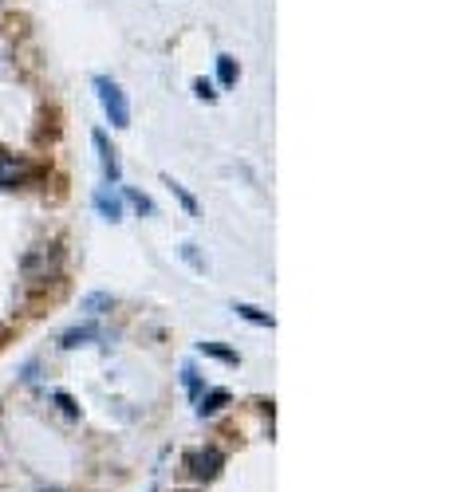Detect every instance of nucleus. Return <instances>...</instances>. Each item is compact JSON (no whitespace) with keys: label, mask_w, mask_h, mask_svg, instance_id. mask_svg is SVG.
Masks as SVG:
<instances>
[{"label":"nucleus","mask_w":473,"mask_h":492,"mask_svg":"<svg viewBox=\"0 0 473 492\" xmlns=\"http://www.w3.org/2000/svg\"><path fill=\"white\" fill-rule=\"evenodd\" d=\"M166 190H170V193H174V197H178V201H181V205H186V213H190V217H198V201H193V197L186 193V185H178L174 178H166Z\"/></svg>","instance_id":"nucleus-9"},{"label":"nucleus","mask_w":473,"mask_h":492,"mask_svg":"<svg viewBox=\"0 0 473 492\" xmlns=\"http://www.w3.org/2000/svg\"><path fill=\"white\" fill-rule=\"evenodd\" d=\"M181 382H186L190 394H198V370H193V367H181Z\"/></svg>","instance_id":"nucleus-16"},{"label":"nucleus","mask_w":473,"mask_h":492,"mask_svg":"<svg viewBox=\"0 0 473 492\" xmlns=\"http://www.w3.org/2000/svg\"><path fill=\"white\" fill-rule=\"evenodd\" d=\"M91 339H99V327H95V323H83V327H71V331L63 335L60 343L71 351V347H83V343H91Z\"/></svg>","instance_id":"nucleus-7"},{"label":"nucleus","mask_w":473,"mask_h":492,"mask_svg":"<svg viewBox=\"0 0 473 492\" xmlns=\"http://www.w3.org/2000/svg\"><path fill=\"white\" fill-rule=\"evenodd\" d=\"M60 248L56 245H40L32 248V253L24 256V276L28 280H48V276H60Z\"/></svg>","instance_id":"nucleus-2"},{"label":"nucleus","mask_w":473,"mask_h":492,"mask_svg":"<svg viewBox=\"0 0 473 492\" xmlns=\"http://www.w3.org/2000/svg\"><path fill=\"white\" fill-rule=\"evenodd\" d=\"M221 465H225V457L218 450H201V453H190V473L198 477V480H213L221 473Z\"/></svg>","instance_id":"nucleus-4"},{"label":"nucleus","mask_w":473,"mask_h":492,"mask_svg":"<svg viewBox=\"0 0 473 492\" xmlns=\"http://www.w3.org/2000/svg\"><path fill=\"white\" fill-rule=\"evenodd\" d=\"M218 79H221V87H233L236 83V60L233 56H221L218 60Z\"/></svg>","instance_id":"nucleus-10"},{"label":"nucleus","mask_w":473,"mask_h":492,"mask_svg":"<svg viewBox=\"0 0 473 492\" xmlns=\"http://www.w3.org/2000/svg\"><path fill=\"white\" fill-rule=\"evenodd\" d=\"M221 406H229V390H209L206 398H201L198 413H201V418H209V413H218Z\"/></svg>","instance_id":"nucleus-8"},{"label":"nucleus","mask_w":473,"mask_h":492,"mask_svg":"<svg viewBox=\"0 0 473 492\" xmlns=\"http://www.w3.org/2000/svg\"><path fill=\"white\" fill-rule=\"evenodd\" d=\"M56 402H60V406H63V410H68V413H71V418H75V413H79V410H75V402L68 398V394H56Z\"/></svg>","instance_id":"nucleus-17"},{"label":"nucleus","mask_w":473,"mask_h":492,"mask_svg":"<svg viewBox=\"0 0 473 492\" xmlns=\"http://www.w3.org/2000/svg\"><path fill=\"white\" fill-rule=\"evenodd\" d=\"M91 142H95V150H99V166H103V178L115 185L118 178H123V166H118V154H115V146H111V142H107V135H103V130H95V135H91Z\"/></svg>","instance_id":"nucleus-3"},{"label":"nucleus","mask_w":473,"mask_h":492,"mask_svg":"<svg viewBox=\"0 0 473 492\" xmlns=\"http://www.w3.org/2000/svg\"><path fill=\"white\" fill-rule=\"evenodd\" d=\"M95 91H99V103H103L107 118H111V126H118V130L131 126V103H126L123 87L115 79H107V75H95Z\"/></svg>","instance_id":"nucleus-1"},{"label":"nucleus","mask_w":473,"mask_h":492,"mask_svg":"<svg viewBox=\"0 0 473 492\" xmlns=\"http://www.w3.org/2000/svg\"><path fill=\"white\" fill-rule=\"evenodd\" d=\"M241 320H249V323H261V327H273V315H264V311H256V308H249V303H236L233 308Z\"/></svg>","instance_id":"nucleus-11"},{"label":"nucleus","mask_w":473,"mask_h":492,"mask_svg":"<svg viewBox=\"0 0 473 492\" xmlns=\"http://www.w3.org/2000/svg\"><path fill=\"white\" fill-rule=\"evenodd\" d=\"M126 201H131L138 213H154V201H150L146 193H138V190H126Z\"/></svg>","instance_id":"nucleus-12"},{"label":"nucleus","mask_w":473,"mask_h":492,"mask_svg":"<svg viewBox=\"0 0 473 492\" xmlns=\"http://www.w3.org/2000/svg\"><path fill=\"white\" fill-rule=\"evenodd\" d=\"M111 303H115V300H111V295H103V292H99V295H88V300H83V308H88V311H95V315H99V308H111Z\"/></svg>","instance_id":"nucleus-14"},{"label":"nucleus","mask_w":473,"mask_h":492,"mask_svg":"<svg viewBox=\"0 0 473 492\" xmlns=\"http://www.w3.org/2000/svg\"><path fill=\"white\" fill-rule=\"evenodd\" d=\"M95 209H99L111 225H115V221H123V201H118V197H115L111 190H99V193H95Z\"/></svg>","instance_id":"nucleus-5"},{"label":"nucleus","mask_w":473,"mask_h":492,"mask_svg":"<svg viewBox=\"0 0 473 492\" xmlns=\"http://www.w3.org/2000/svg\"><path fill=\"white\" fill-rule=\"evenodd\" d=\"M201 351L213 355V358H221V363H241V358H236V351H225V347H218V343H201Z\"/></svg>","instance_id":"nucleus-13"},{"label":"nucleus","mask_w":473,"mask_h":492,"mask_svg":"<svg viewBox=\"0 0 473 492\" xmlns=\"http://www.w3.org/2000/svg\"><path fill=\"white\" fill-rule=\"evenodd\" d=\"M24 178V170H20V162L13 158V154H5L0 150V190H13V185Z\"/></svg>","instance_id":"nucleus-6"},{"label":"nucleus","mask_w":473,"mask_h":492,"mask_svg":"<svg viewBox=\"0 0 473 492\" xmlns=\"http://www.w3.org/2000/svg\"><path fill=\"white\" fill-rule=\"evenodd\" d=\"M193 91H198V98H206V103H209V98H218V91H213L209 79H198V83H193Z\"/></svg>","instance_id":"nucleus-15"}]
</instances>
